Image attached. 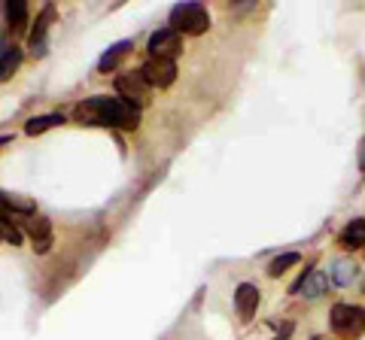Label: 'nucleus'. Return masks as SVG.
Masks as SVG:
<instances>
[{
    "instance_id": "nucleus-6",
    "label": "nucleus",
    "mask_w": 365,
    "mask_h": 340,
    "mask_svg": "<svg viewBox=\"0 0 365 340\" xmlns=\"http://www.w3.org/2000/svg\"><path fill=\"white\" fill-rule=\"evenodd\" d=\"M140 73L153 88H168V85H174V79H177V64L165 61V58H150L140 67Z\"/></svg>"
},
{
    "instance_id": "nucleus-3",
    "label": "nucleus",
    "mask_w": 365,
    "mask_h": 340,
    "mask_svg": "<svg viewBox=\"0 0 365 340\" xmlns=\"http://www.w3.org/2000/svg\"><path fill=\"white\" fill-rule=\"evenodd\" d=\"M329 322H332V331L344 340H356L365 334V310L353 304H335Z\"/></svg>"
},
{
    "instance_id": "nucleus-9",
    "label": "nucleus",
    "mask_w": 365,
    "mask_h": 340,
    "mask_svg": "<svg viewBox=\"0 0 365 340\" xmlns=\"http://www.w3.org/2000/svg\"><path fill=\"white\" fill-rule=\"evenodd\" d=\"M326 286H329V277L323 270H307V274H302V280L292 286V292H304V298H319V294L326 292Z\"/></svg>"
},
{
    "instance_id": "nucleus-10",
    "label": "nucleus",
    "mask_w": 365,
    "mask_h": 340,
    "mask_svg": "<svg viewBox=\"0 0 365 340\" xmlns=\"http://www.w3.org/2000/svg\"><path fill=\"white\" fill-rule=\"evenodd\" d=\"M52 16H55V6L49 4L43 9V16L37 18V28H34V33H31V55L34 58H43L46 55V28H49Z\"/></svg>"
},
{
    "instance_id": "nucleus-12",
    "label": "nucleus",
    "mask_w": 365,
    "mask_h": 340,
    "mask_svg": "<svg viewBox=\"0 0 365 340\" xmlns=\"http://www.w3.org/2000/svg\"><path fill=\"white\" fill-rule=\"evenodd\" d=\"M6 25L13 33H25V28H28V4L25 0H9L6 4Z\"/></svg>"
},
{
    "instance_id": "nucleus-14",
    "label": "nucleus",
    "mask_w": 365,
    "mask_h": 340,
    "mask_svg": "<svg viewBox=\"0 0 365 340\" xmlns=\"http://www.w3.org/2000/svg\"><path fill=\"white\" fill-rule=\"evenodd\" d=\"M131 46H134L131 40H122V43H116V46H110L104 55H101V61H98V70H101V73L113 70V67H116V64L125 58V52H128Z\"/></svg>"
},
{
    "instance_id": "nucleus-18",
    "label": "nucleus",
    "mask_w": 365,
    "mask_h": 340,
    "mask_svg": "<svg viewBox=\"0 0 365 340\" xmlns=\"http://www.w3.org/2000/svg\"><path fill=\"white\" fill-rule=\"evenodd\" d=\"M359 170H365V137L359 140Z\"/></svg>"
},
{
    "instance_id": "nucleus-4",
    "label": "nucleus",
    "mask_w": 365,
    "mask_h": 340,
    "mask_svg": "<svg viewBox=\"0 0 365 340\" xmlns=\"http://www.w3.org/2000/svg\"><path fill=\"white\" fill-rule=\"evenodd\" d=\"M146 52H150V58L174 61L182 52V33H177L174 28H158L150 37V43H146Z\"/></svg>"
},
{
    "instance_id": "nucleus-11",
    "label": "nucleus",
    "mask_w": 365,
    "mask_h": 340,
    "mask_svg": "<svg viewBox=\"0 0 365 340\" xmlns=\"http://www.w3.org/2000/svg\"><path fill=\"white\" fill-rule=\"evenodd\" d=\"M341 249H362L365 246V219H353L347 222V228L338 234Z\"/></svg>"
},
{
    "instance_id": "nucleus-13",
    "label": "nucleus",
    "mask_w": 365,
    "mask_h": 340,
    "mask_svg": "<svg viewBox=\"0 0 365 340\" xmlns=\"http://www.w3.org/2000/svg\"><path fill=\"white\" fill-rule=\"evenodd\" d=\"M356 277H359V267L353 265L350 258H338V262L332 265V270H329V280H332L335 286H350Z\"/></svg>"
},
{
    "instance_id": "nucleus-16",
    "label": "nucleus",
    "mask_w": 365,
    "mask_h": 340,
    "mask_svg": "<svg viewBox=\"0 0 365 340\" xmlns=\"http://www.w3.org/2000/svg\"><path fill=\"white\" fill-rule=\"evenodd\" d=\"M55 124H64L61 112H49V116H34V119L25 124V134H28V137H37V134L55 128Z\"/></svg>"
},
{
    "instance_id": "nucleus-5",
    "label": "nucleus",
    "mask_w": 365,
    "mask_h": 340,
    "mask_svg": "<svg viewBox=\"0 0 365 340\" xmlns=\"http://www.w3.org/2000/svg\"><path fill=\"white\" fill-rule=\"evenodd\" d=\"M150 88H153V85L146 83L140 70L116 76V92H119V97L128 100V104H134V107H140V104H146V100H150Z\"/></svg>"
},
{
    "instance_id": "nucleus-20",
    "label": "nucleus",
    "mask_w": 365,
    "mask_h": 340,
    "mask_svg": "<svg viewBox=\"0 0 365 340\" xmlns=\"http://www.w3.org/2000/svg\"><path fill=\"white\" fill-rule=\"evenodd\" d=\"M311 340H317V337H311Z\"/></svg>"
},
{
    "instance_id": "nucleus-15",
    "label": "nucleus",
    "mask_w": 365,
    "mask_h": 340,
    "mask_svg": "<svg viewBox=\"0 0 365 340\" xmlns=\"http://www.w3.org/2000/svg\"><path fill=\"white\" fill-rule=\"evenodd\" d=\"M21 67V49L19 46H9L4 49L0 55V83H6V79H13V73Z\"/></svg>"
},
{
    "instance_id": "nucleus-19",
    "label": "nucleus",
    "mask_w": 365,
    "mask_h": 340,
    "mask_svg": "<svg viewBox=\"0 0 365 340\" xmlns=\"http://www.w3.org/2000/svg\"><path fill=\"white\" fill-rule=\"evenodd\" d=\"M0 240H4V228H0Z\"/></svg>"
},
{
    "instance_id": "nucleus-1",
    "label": "nucleus",
    "mask_w": 365,
    "mask_h": 340,
    "mask_svg": "<svg viewBox=\"0 0 365 340\" xmlns=\"http://www.w3.org/2000/svg\"><path fill=\"white\" fill-rule=\"evenodd\" d=\"M76 122L83 124H101V128H122V131H134L140 124V107L128 104L122 97H107V95H98V97H88L76 107L73 112Z\"/></svg>"
},
{
    "instance_id": "nucleus-8",
    "label": "nucleus",
    "mask_w": 365,
    "mask_h": 340,
    "mask_svg": "<svg viewBox=\"0 0 365 340\" xmlns=\"http://www.w3.org/2000/svg\"><path fill=\"white\" fill-rule=\"evenodd\" d=\"M256 307H259V289L253 282H241V286L235 289V310L241 319H250V316H256Z\"/></svg>"
},
{
    "instance_id": "nucleus-17",
    "label": "nucleus",
    "mask_w": 365,
    "mask_h": 340,
    "mask_svg": "<svg viewBox=\"0 0 365 340\" xmlns=\"http://www.w3.org/2000/svg\"><path fill=\"white\" fill-rule=\"evenodd\" d=\"M302 262V255L299 253H287V255H277L274 262L268 265V277H280V274H287V267L292 265H299Z\"/></svg>"
},
{
    "instance_id": "nucleus-2",
    "label": "nucleus",
    "mask_w": 365,
    "mask_h": 340,
    "mask_svg": "<svg viewBox=\"0 0 365 340\" xmlns=\"http://www.w3.org/2000/svg\"><path fill=\"white\" fill-rule=\"evenodd\" d=\"M170 28L177 33H186V37H198V33H204L210 28V13L201 4H195V0L177 4L170 9Z\"/></svg>"
},
{
    "instance_id": "nucleus-7",
    "label": "nucleus",
    "mask_w": 365,
    "mask_h": 340,
    "mask_svg": "<svg viewBox=\"0 0 365 340\" xmlns=\"http://www.w3.org/2000/svg\"><path fill=\"white\" fill-rule=\"evenodd\" d=\"M21 228H25L31 234V240H34V253H49V246H52V225L46 216H31L28 222H21Z\"/></svg>"
}]
</instances>
